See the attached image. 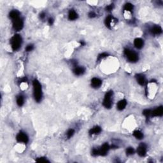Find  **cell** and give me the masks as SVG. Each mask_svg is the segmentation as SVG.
I'll use <instances>...</instances> for the list:
<instances>
[{
    "label": "cell",
    "instance_id": "1",
    "mask_svg": "<svg viewBox=\"0 0 163 163\" xmlns=\"http://www.w3.org/2000/svg\"><path fill=\"white\" fill-rule=\"evenodd\" d=\"M33 94L35 99L37 102H40L42 98V91H41V86L38 80H35L33 82Z\"/></svg>",
    "mask_w": 163,
    "mask_h": 163
},
{
    "label": "cell",
    "instance_id": "2",
    "mask_svg": "<svg viewBox=\"0 0 163 163\" xmlns=\"http://www.w3.org/2000/svg\"><path fill=\"white\" fill-rule=\"evenodd\" d=\"M11 45L14 50H17L20 47L22 43L21 36L19 35H14L11 39Z\"/></svg>",
    "mask_w": 163,
    "mask_h": 163
},
{
    "label": "cell",
    "instance_id": "3",
    "mask_svg": "<svg viewBox=\"0 0 163 163\" xmlns=\"http://www.w3.org/2000/svg\"><path fill=\"white\" fill-rule=\"evenodd\" d=\"M112 97H113V92L108 91L106 93L104 98L103 100V106L106 108H110L112 106Z\"/></svg>",
    "mask_w": 163,
    "mask_h": 163
},
{
    "label": "cell",
    "instance_id": "4",
    "mask_svg": "<svg viewBox=\"0 0 163 163\" xmlns=\"http://www.w3.org/2000/svg\"><path fill=\"white\" fill-rule=\"evenodd\" d=\"M124 54H125L127 59L130 62H136L138 60V56L135 52L133 51V50L126 48L124 50Z\"/></svg>",
    "mask_w": 163,
    "mask_h": 163
},
{
    "label": "cell",
    "instance_id": "5",
    "mask_svg": "<svg viewBox=\"0 0 163 163\" xmlns=\"http://www.w3.org/2000/svg\"><path fill=\"white\" fill-rule=\"evenodd\" d=\"M13 27L14 29L16 31H20L23 27V20L19 17L13 20Z\"/></svg>",
    "mask_w": 163,
    "mask_h": 163
},
{
    "label": "cell",
    "instance_id": "6",
    "mask_svg": "<svg viewBox=\"0 0 163 163\" xmlns=\"http://www.w3.org/2000/svg\"><path fill=\"white\" fill-rule=\"evenodd\" d=\"M17 142H20V143H27L28 142V137L26 135V134L22 133V132H20L17 135Z\"/></svg>",
    "mask_w": 163,
    "mask_h": 163
},
{
    "label": "cell",
    "instance_id": "7",
    "mask_svg": "<svg viewBox=\"0 0 163 163\" xmlns=\"http://www.w3.org/2000/svg\"><path fill=\"white\" fill-rule=\"evenodd\" d=\"M110 149V146H109L108 144L107 143H104L102 146L101 147V148L99 150V156H104L107 154L108 151Z\"/></svg>",
    "mask_w": 163,
    "mask_h": 163
},
{
    "label": "cell",
    "instance_id": "8",
    "mask_svg": "<svg viewBox=\"0 0 163 163\" xmlns=\"http://www.w3.org/2000/svg\"><path fill=\"white\" fill-rule=\"evenodd\" d=\"M137 153L141 157H143L146 155V146L144 143H142L138 146L137 148Z\"/></svg>",
    "mask_w": 163,
    "mask_h": 163
},
{
    "label": "cell",
    "instance_id": "9",
    "mask_svg": "<svg viewBox=\"0 0 163 163\" xmlns=\"http://www.w3.org/2000/svg\"><path fill=\"white\" fill-rule=\"evenodd\" d=\"M163 114V108L162 106H159V107L157 108L154 109V110L152 111L151 115L154 117H159L162 116Z\"/></svg>",
    "mask_w": 163,
    "mask_h": 163
},
{
    "label": "cell",
    "instance_id": "10",
    "mask_svg": "<svg viewBox=\"0 0 163 163\" xmlns=\"http://www.w3.org/2000/svg\"><path fill=\"white\" fill-rule=\"evenodd\" d=\"M102 84V81L98 78H93L91 80V85L94 88H98Z\"/></svg>",
    "mask_w": 163,
    "mask_h": 163
},
{
    "label": "cell",
    "instance_id": "11",
    "mask_svg": "<svg viewBox=\"0 0 163 163\" xmlns=\"http://www.w3.org/2000/svg\"><path fill=\"white\" fill-rule=\"evenodd\" d=\"M134 46L138 49H140L143 46V40L141 38H136L134 41Z\"/></svg>",
    "mask_w": 163,
    "mask_h": 163
},
{
    "label": "cell",
    "instance_id": "12",
    "mask_svg": "<svg viewBox=\"0 0 163 163\" xmlns=\"http://www.w3.org/2000/svg\"><path fill=\"white\" fill-rule=\"evenodd\" d=\"M126 105H127V101H125V100H121V101L117 103V107L119 110H124V109L125 108Z\"/></svg>",
    "mask_w": 163,
    "mask_h": 163
},
{
    "label": "cell",
    "instance_id": "13",
    "mask_svg": "<svg viewBox=\"0 0 163 163\" xmlns=\"http://www.w3.org/2000/svg\"><path fill=\"white\" fill-rule=\"evenodd\" d=\"M68 18L70 20H74L78 18V14H77V12L73 10H71L69 12V14H68Z\"/></svg>",
    "mask_w": 163,
    "mask_h": 163
},
{
    "label": "cell",
    "instance_id": "14",
    "mask_svg": "<svg viewBox=\"0 0 163 163\" xmlns=\"http://www.w3.org/2000/svg\"><path fill=\"white\" fill-rule=\"evenodd\" d=\"M85 72L84 68H82V67H76L75 68V69L73 70V73H75V75H83Z\"/></svg>",
    "mask_w": 163,
    "mask_h": 163
},
{
    "label": "cell",
    "instance_id": "15",
    "mask_svg": "<svg viewBox=\"0 0 163 163\" xmlns=\"http://www.w3.org/2000/svg\"><path fill=\"white\" fill-rule=\"evenodd\" d=\"M136 80H137L138 83L141 85H143L145 83V77L142 75H138L136 76Z\"/></svg>",
    "mask_w": 163,
    "mask_h": 163
},
{
    "label": "cell",
    "instance_id": "16",
    "mask_svg": "<svg viewBox=\"0 0 163 163\" xmlns=\"http://www.w3.org/2000/svg\"><path fill=\"white\" fill-rule=\"evenodd\" d=\"M151 32L152 33L154 34V35H160L162 33L161 27H159V26H154L152 28Z\"/></svg>",
    "mask_w": 163,
    "mask_h": 163
},
{
    "label": "cell",
    "instance_id": "17",
    "mask_svg": "<svg viewBox=\"0 0 163 163\" xmlns=\"http://www.w3.org/2000/svg\"><path fill=\"white\" fill-rule=\"evenodd\" d=\"M113 17L112 16H108L105 19V24L106 27H110L112 26V24H113Z\"/></svg>",
    "mask_w": 163,
    "mask_h": 163
},
{
    "label": "cell",
    "instance_id": "18",
    "mask_svg": "<svg viewBox=\"0 0 163 163\" xmlns=\"http://www.w3.org/2000/svg\"><path fill=\"white\" fill-rule=\"evenodd\" d=\"M9 15L10 17L14 20L19 17V12L17 10H12V12H10Z\"/></svg>",
    "mask_w": 163,
    "mask_h": 163
},
{
    "label": "cell",
    "instance_id": "19",
    "mask_svg": "<svg viewBox=\"0 0 163 163\" xmlns=\"http://www.w3.org/2000/svg\"><path fill=\"white\" fill-rule=\"evenodd\" d=\"M101 131V127H99V126H96V127H93L92 129H91L89 131V133L91 135H93V134H98Z\"/></svg>",
    "mask_w": 163,
    "mask_h": 163
},
{
    "label": "cell",
    "instance_id": "20",
    "mask_svg": "<svg viewBox=\"0 0 163 163\" xmlns=\"http://www.w3.org/2000/svg\"><path fill=\"white\" fill-rule=\"evenodd\" d=\"M133 136L138 140H142L143 138V134L140 131H134Z\"/></svg>",
    "mask_w": 163,
    "mask_h": 163
},
{
    "label": "cell",
    "instance_id": "21",
    "mask_svg": "<svg viewBox=\"0 0 163 163\" xmlns=\"http://www.w3.org/2000/svg\"><path fill=\"white\" fill-rule=\"evenodd\" d=\"M124 10L126 12H131L133 9V6L131 3H126L124 7Z\"/></svg>",
    "mask_w": 163,
    "mask_h": 163
},
{
    "label": "cell",
    "instance_id": "22",
    "mask_svg": "<svg viewBox=\"0 0 163 163\" xmlns=\"http://www.w3.org/2000/svg\"><path fill=\"white\" fill-rule=\"evenodd\" d=\"M24 98L22 96H19L17 98V103L19 106H22L24 104Z\"/></svg>",
    "mask_w": 163,
    "mask_h": 163
},
{
    "label": "cell",
    "instance_id": "23",
    "mask_svg": "<svg viewBox=\"0 0 163 163\" xmlns=\"http://www.w3.org/2000/svg\"><path fill=\"white\" fill-rule=\"evenodd\" d=\"M75 133V131L73 129H69L67 131V133H66V135H67V137L68 138H71L73 136V135Z\"/></svg>",
    "mask_w": 163,
    "mask_h": 163
},
{
    "label": "cell",
    "instance_id": "24",
    "mask_svg": "<svg viewBox=\"0 0 163 163\" xmlns=\"http://www.w3.org/2000/svg\"><path fill=\"white\" fill-rule=\"evenodd\" d=\"M151 112H152V111L150 110L146 109V110H145L143 112V115H145L146 118H148V117H149L150 115H151Z\"/></svg>",
    "mask_w": 163,
    "mask_h": 163
},
{
    "label": "cell",
    "instance_id": "25",
    "mask_svg": "<svg viewBox=\"0 0 163 163\" xmlns=\"http://www.w3.org/2000/svg\"><path fill=\"white\" fill-rule=\"evenodd\" d=\"M134 153V150L132 147H129L126 150V154H127V156H131V155H133Z\"/></svg>",
    "mask_w": 163,
    "mask_h": 163
},
{
    "label": "cell",
    "instance_id": "26",
    "mask_svg": "<svg viewBox=\"0 0 163 163\" xmlns=\"http://www.w3.org/2000/svg\"><path fill=\"white\" fill-rule=\"evenodd\" d=\"M92 155L93 156H99V150L96 148H94L92 150Z\"/></svg>",
    "mask_w": 163,
    "mask_h": 163
},
{
    "label": "cell",
    "instance_id": "27",
    "mask_svg": "<svg viewBox=\"0 0 163 163\" xmlns=\"http://www.w3.org/2000/svg\"><path fill=\"white\" fill-rule=\"evenodd\" d=\"M107 56H108V54H106V53H103V54H101L100 55H99L98 58V61L101 60V59H103V58H106V57Z\"/></svg>",
    "mask_w": 163,
    "mask_h": 163
},
{
    "label": "cell",
    "instance_id": "28",
    "mask_svg": "<svg viewBox=\"0 0 163 163\" xmlns=\"http://www.w3.org/2000/svg\"><path fill=\"white\" fill-rule=\"evenodd\" d=\"M36 161L39 162V163H46V162H48L46 159L43 158V157L38 158V159H36Z\"/></svg>",
    "mask_w": 163,
    "mask_h": 163
},
{
    "label": "cell",
    "instance_id": "29",
    "mask_svg": "<svg viewBox=\"0 0 163 163\" xmlns=\"http://www.w3.org/2000/svg\"><path fill=\"white\" fill-rule=\"evenodd\" d=\"M33 49V45H27L26 48V50L27 52H30Z\"/></svg>",
    "mask_w": 163,
    "mask_h": 163
},
{
    "label": "cell",
    "instance_id": "30",
    "mask_svg": "<svg viewBox=\"0 0 163 163\" xmlns=\"http://www.w3.org/2000/svg\"><path fill=\"white\" fill-rule=\"evenodd\" d=\"M113 5H108V6H107L106 7V10L110 12V11H112V10H113Z\"/></svg>",
    "mask_w": 163,
    "mask_h": 163
},
{
    "label": "cell",
    "instance_id": "31",
    "mask_svg": "<svg viewBox=\"0 0 163 163\" xmlns=\"http://www.w3.org/2000/svg\"><path fill=\"white\" fill-rule=\"evenodd\" d=\"M89 17L91 18H94L96 17V14L94 12H90L89 14Z\"/></svg>",
    "mask_w": 163,
    "mask_h": 163
},
{
    "label": "cell",
    "instance_id": "32",
    "mask_svg": "<svg viewBox=\"0 0 163 163\" xmlns=\"http://www.w3.org/2000/svg\"><path fill=\"white\" fill-rule=\"evenodd\" d=\"M48 23H49L50 25H52L53 23H54V20H53V19H48Z\"/></svg>",
    "mask_w": 163,
    "mask_h": 163
},
{
    "label": "cell",
    "instance_id": "33",
    "mask_svg": "<svg viewBox=\"0 0 163 163\" xmlns=\"http://www.w3.org/2000/svg\"><path fill=\"white\" fill-rule=\"evenodd\" d=\"M40 17L41 19H43L44 17H45V14H44V13H41V14H40Z\"/></svg>",
    "mask_w": 163,
    "mask_h": 163
}]
</instances>
